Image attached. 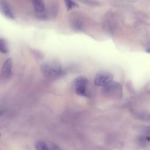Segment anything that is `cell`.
I'll return each mask as SVG.
<instances>
[{
    "mask_svg": "<svg viewBox=\"0 0 150 150\" xmlns=\"http://www.w3.org/2000/svg\"><path fill=\"white\" fill-rule=\"evenodd\" d=\"M41 70L43 74L47 77H56L62 73L61 65L56 62H49L41 65Z\"/></svg>",
    "mask_w": 150,
    "mask_h": 150,
    "instance_id": "1",
    "label": "cell"
},
{
    "mask_svg": "<svg viewBox=\"0 0 150 150\" xmlns=\"http://www.w3.org/2000/svg\"><path fill=\"white\" fill-rule=\"evenodd\" d=\"M73 83L75 87V91L77 94L84 97H87L88 96L87 90L88 81L86 77H77L74 80Z\"/></svg>",
    "mask_w": 150,
    "mask_h": 150,
    "instance_id": "2",
    "label": "cell"
},
{
    "mask_svg": "<svg viewBox=\"0 0 150 150\" xmlns=\"http://www.w3.org/2000/svg\"><path fill=\"white\" fill-rule=\"evenodd\" d=\"M113 80V76L110 73L101 72L95 77L94 83L95 86L104 87Z\"/></svg>",
    "mask_w": 150,
    "mask_h": 150,
    "instance_id": "3",
    "label": "cell"
},
{
    "mask_svg": "<svg viewBox=\"0 0 150 150\" xmlns=\"http://www.w3.org/2000/svg\"><path fill=\"white\" fill-rule=\"evenodd\" d=\"M32 2L36 16L40 19L45 20L46 19V11L43 0H32Z\"/></svg>",
    "mask_w": 150,
    "mask_h": 150,
    "instance_id": "4",
    "label": "cell"
},
{
    "mask_svg": "<svg viewBox=\"0 0 150 150\" xmlns=\"http://www.w3.org/2000/svg\"><path fill=\"white\" fill-rule=\"evenodd\" d=\"M12 59L9 58L6 59L3 64L1 69V74L2 77L7 79L10 77L12 73Z\"/></svg>",
    "mask_w": 150,
    "mask_h": 150,
    "instance_id": "5",
    "label": "cell"
},
{
    "mask_svg": "<svg viewBox=\"0 0 150 150\" xmlns=\"http://www.w3.org/2000/svg\"><path fill=\"white\" fill-rule=\"evenodd\" d=\"M1 11L3 12L4 15L9 19H14V15L11 11V8L6 2H2L1 5Z\"/></svg>",
    "mask_w": 150,
    "mask_h": 150,
    "instance_id": "6",
    "label": "cell"
},
{
    "mask_svg": "<svg viewBox=\"0 0 150 150\" xmlns=\"http://www.w3.org/2000/svg\"><path fill=\"white\" fill-rule=\"evenodd\" d=\"M133 116L139 120L150 122V112L137 111L133 113Z\"/></svg>",
    "mask_w": 150,
    "mask_h": 150,
    "instance_id": "7",
    "label": "cell"
},
{
    "mask_svg": "<svg viewBox=\"0 0 150 150\" xmlns=\"http://www.w3.org/2000/svg\"><path fill=\"white\" fill-rule=\"evenodd\" d=\"M64 2L67 10H72L79 6L78 4L73 0H64Z\"/></svg>",
    "mask_w": 150,
    "mask_h": 150,
    "instance_id": "8",
    "label": "cell"
},
{
    "mask_svg": "<svg viewBox=\"0 0 150 150\" xmlns=\"http://www.w3.org/2000/svg\"><path fill=\"white\" fill-rule=\"evenodd\" d=\"M36 150H49L48 144L45 142L40 141L36 143L35 144Z\"/></svg>",
    "mask_w": 150,
    "mask_h": 150,
    "instance_id": "9",
    "label": "cell"
},
{
    "mask_svg": "<svg viewBox=\"0 0 150 150\" xmlns=\"http://www.w3.org/2000/svg\"><path fill=\"white\" fill-rule=\"evenodd\" d=\"M8 52V47L6 42L5 39L0 38V52L2 53H7Z\"/></svg>",
    "mask_w": 150,
    "mask_h": 150,
    "instance_id": "10",
    "label": "cell"
},
{
    "mask_svg": "<svg viewBox=\"0 0 150 150\" xmlns=\"http://www.w3.org/2000/svg\"><path fill=\"white\" fill-rule=\"evenodd\" d=\"M150 138L148 136H141L138 138V144L141 145V146H146V145H148L150 141Z\"/></svg>",
    "mask_w": 150,
    "mask_h": 150,
    "instance_id": "11",
    "label": "cell"
},
{
    "mask_svg": "<svg viewBox=\"0 0 150 150\" xmlns=\"http://www.w3.org/2000/svg\"><path fill=\"white\" fill-rule=\"evenodd\" d=\"M81 2L90 6H98L100 3L96 0H79Z\"/></svg>",
    "mask_w": 150,
    "mask_h": 150,
    "instance_id": "12",
    "label": "cell"
},
{
    "mask_svg": "<svg viewBox=\"0 0 150 150\" xmlns=\"http://www.w3.org/2000/svg\"><path fill=\"white\" fill-rule=\"evenodd\" d=\"M73 28L74 30H76L77 31L81 29L82 28V25L81 23V22H80L79 21H74L73 23Z\"/></svg>",
    "mask_w": 150,
    "mask_h": 150,
    "instance_id": "13",
    "label": "cell"
},
{
    "mask_svg": "<svg viewBox=\"0 0 150 150\" xmlns=\"http://www.w3.org/2000/svg\"><path fill=\"white\" fill-rule=\"evenodd\" d=\"M47 144H48L49 150H60L59 146L54 143L50 142Z\"/></svg>",
    "mask_w": 150,
    "mask_h": 150,
    "instance_id": "14",
    "label": "cell"
},
{
    "mask_svg": "<svg viewBox=\"0 0 150 150\" xmlns=\"http://www.w3.org/2000/svg\"><path fill=\"white\" fill-rule=\"evenodd\" d=\"M145 131L148 132V134H150V127H145Z\"/></svg>",
    "mask_w": 150,
    "mask_h": 150,
    "instance_id": "15",
    "label": "cell"
},
{
    "mask_svg": "<svg viewBox=\"0 0 150 150\" xmlns=\"http://www.w3.org/2000/svg\"><path fill=\"white\" fill-rule=\"evenodd\" d=\"M5 110H0V117L4 113Z\"/></svg>",
    "mask_w": 150,
    "mask_h": 150,
    "instance_id": "16",
    "label": "cell"
},
{
    "mask_svg": "<svg viewBox=\"0 0 150 150\" xmlns=\"http://www.w3.org/2000/svg\"><path fill=\"white\" fill-rule=\"evenodd\" d=\"M146 52H147V53H150V47L148 48V49L146 50Z\"/></svg>",
    "mask_w": 150,
    "mask_h": 150,
    "instance_id": "17",
    "label": "cell"
},
{
    "mask_svg": "<svg viewBox=\"0 0 150 150\" xmlns=\"http://www.w3.org/2000/svg\"><path fill=\"white\" fill-rule=\"evenodd\" d=\"M0 137H1V133H0Z\"/></svg>",
    "mask_w": 150,
    "mask_h": 150,
    "instance_id": "18",
    "label": "cell"
}]
</instances>
